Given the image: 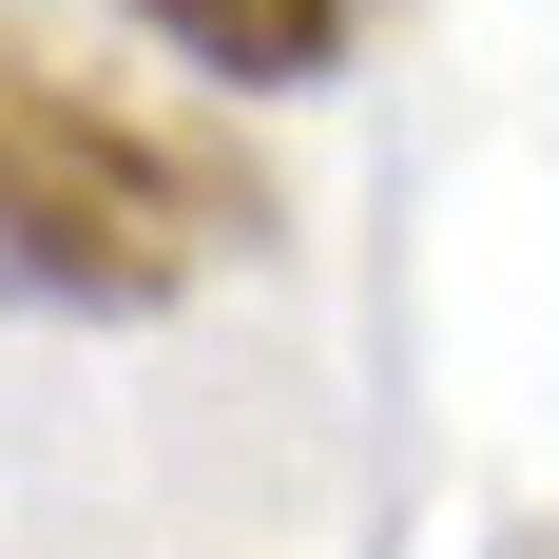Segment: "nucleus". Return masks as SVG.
Listing matches in <instances>:
<instances>
[{"label":"nucleus","mask_w":559,"mask_h":559,"mask_svg":"<svg viewBox=\"0 0 559 559\" xmlns=\"http://www.w3.org/2000/svg\"><path fill=\"white\" fill-rule=\"evenodd\" d=\"M231 231L251 213H231L213 155H174L155 116H97V97H58V78L0 58V289L20 309H155Z\"/></svg>","instance_id":"obj_1"},{"label":"nucleus","mask_w":559,"mask_h":559,"mask_svg":"<svg viewBox=\"0 0 559 559\" xmlns=\"http://www.w3.org/2000/svg\"><path fill=\"white\" fill-rule=\"evenodd\" d=\"M193 78H251V97H289V78H329L347 58V0H135Z\"/></svg>","instance_id":"obj_2"}]
</instances>
